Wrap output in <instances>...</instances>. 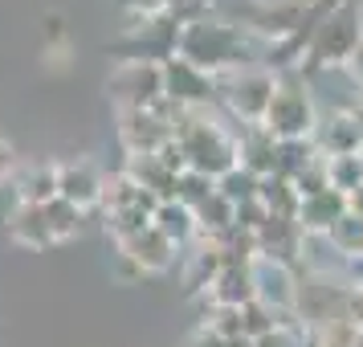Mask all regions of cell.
I'll use <instances>...</instances> for the list:
<instances>
[{"label":"cell","instance_id":"1","mask_svg":"<svg viewBox=\"0 0 363 347\" xmlns=\"http://www.w3.org/2000/svg\"><path fill=\"white\" fill-rule=\"evenodd\" d=\"M176 57L192 62L204 74H237V70H249L257 57V37L249 33L245 25H229V21H192L180 29V45H176Z\"/></svg>","mask_w":363,"mask_h":347},{"label":"cell","instance_id":"2","mask_svg":"<svg viewBox=\"0 0 363 347\" xmlns=\"http://www.w3.org/2000/svg\"><path fill=\"white\" fill-rule=\"evenodd\" d=\"M172 139L180 143L184 160H188V172L220 180L225 172L237 167V139L216 119L204 115V111H184L180 123L172 127Z\"/></svg>","mask_w":363,"mask_h":347},{"label":"cell","instance_id":"3","mask_svg":"<svg viewBox=\"0 0 363 347\" xmlns=\"http://www.w3.org/2000/svg\"><path fill=\"white\" fill-rule=\"evenodd\" d=\"M359 41H363V4L359 0H343V4L314 29L311 45H306V53H302V62H298L294 74L311 78V74H323V70H330V66H347L351 53L359 50Z\"/></svg>","mask_w":363,"mask_h":347},{"label":"cell","instance_id":"4","mask_svg":"<svg viewBox=\"0 0 363 347\" xmlns=\"http://www.w3.org/2000/svg\"><path fill=\"white\" fill-rule=\"evenodd\" d=\"M314 123H318V115H314L306 78H302V74L278 78V90H274V99H269V111H265L262 127L274 135L278 143H286V139H311Z\"/></svg>","mask_w":363,"mask_h":347},{"label":"cell","instance_id":"5","mask_svg":"<svg viewBox=\"0 0 363 347\" xmlns=\"http://www.w3.org/2000/svg\"><path fill=\"white\" fill-rule=\"evenodd\" d=\"M180 29L184 25L167 9V13H160V17H151V21L127 25V37L115 41V45H106V53L118 57V62H155V66H164L167 57H176Z\"/></svg>","mask_w":363,"mask_h":347},{"label":"cell","instance_id":"6","mask_svg":"<svg viewBox=\"0 0 363 347\" xmlns=\"http://www.w3.org/2000/svg\"><path fill=\"white\" fill-rule=\"evenodd\" d=\"M274 90H278V74H269V70H237V74H225V82H220V94L229 102V111L237 119H245L249 127H257L269 111V99H274Z\"/></svg>","mask_w":363,"mask_h":347},{"label":"cell","instance_id":"7","mask_svg":"<svg viewBox=\"0 0 363 347\" xmlns=\"http://www.w3.org/2000/svg\"><path fill=\"white\" fill-rule=\"evenodd\" d=\"M106 90L118 102V111H147L155 99H164V66L118 62V70L106 78Z\"/></svg>","mask_w":363,"mask_h":347},{"label":"cell","instance_id":"8","mask_svg":"<svg viewBox=\"0 0 363 347\" xmlns=\"http://www.w3.org/2000/svg\"><path fill=\"white\" fill-rule=\"evenodd\" d=\"M216 94H220V82L213 74L196 70L184 57H167L164 62V99H172L180 111H204Z\"/></svg>","mask_w":363,"mask_h":347},{"label":"cell","instance_id":"9","mask_svg":"<svg viewBox=\"0 0 363 347\" xmlns=\"http://www.w3.org/2000/svg\"><path fill=\"white\" fill-rule=\"evenodd\" d=\"M253 290H257V302L274 307L278 314H294L298 302V278L290 265L274 262V258H253Z\"/></svg>","mask_w":363,"mask_h":347},{"label":"cell","instance_id":"10","mask_svg":"<svg viewBox=\"0 0 363 347\" xmlns=\"http://www.w3.org/2000/svg\"><path fill=\"white\" fill-rule=\"evenodd\" d=\"M118 139H123L127 155H155L172 139V127H167L164 119H155L151 111H123Z\"/></svg>","mask_w":363,"mask_h":347},{"label":"cell","instance_id":"11","mask_svg":"<svg viewBox=\"0 0 363 347\" xmlns=\"http://www.w3.org/2000/svg\"><path fill=\"white\" fill-rule=\"evenodd\" d=\"M311 143L323 160H330V155H355V151L363 148V135H359V127H355L351 111H335V115L314 123Z\"/></svg>","mask_w":363,"mask_h":347},{"label":"cell","instance_id":"12","mask_svg":"<svg viewBox=\"0 0 363 347\" xmlns=\"http://www.w3.org/2000/svg\"><path fill=\"white\" fill-rule=\"evenodd\" d=\"M102 172L90 160H69V164H57V197L69 200L74 209H90L102 200Z\"/></svg>","mask_w":363,"mask_h":347},{"label":"cell","instance_id":"13","mask_svg":"<svg viewBox=\"0 0 363 347\" xmlns=\"http://www.w3.org/2000/svg\"><path fill=\"white\" fill-rule=\"evenodd\" d=\"M118 249H123V253H127L131 262L143 265V274H164L167 265L176 262V246H172L164 233L155 229V225H147L143 233L127 237V241H123Z\"/></svg>","mask_w":363,"mask_h":347},{"label":"cell","instance_id":"14","mask_svg":"<svg viewBox=\"0 0 363 347\" xmlns=\"http://www.w3.org/2000/svg\"><path fill=\"white\" fill-rule=\"evenodd\" d=\"M343 213H347V197L339 188H327V192L298 204V229H302V237H323Z\"/></svg>","mask_w":363,"mask_h":347},{"label":"cell","instance_id":"15","mask_svg":"<svg viewBox=\"0 0 363 347\" xmlns=\"http://www.w3.org/2000/svg\"><path fill=\"white\" fill-rule=\"evenodd\" d=\"M204 294H208V302H213L216 311H220V307L241 311L245 302L257 298V290H253V270H249V265H225Z\"/></svg>","mask_w":363,"mask_h":347},{"label":"cell","instance_id":"16","mask_svg":"<svg viewBox=\"0 0 363 347\" xmlns=\"http://www.w3.org/2000/svg\"><path fill=\"white\" fill-rule=\"evenodd\" d=\"M9 237L25 249H45L53 246L50 233V216H45V204H17L9 213Z\"/></svg>","mask_w":363,"mask_h":347},{"label":"cell","instance_id":"17","mask_svg":"<svg viewBox=\"0 0 363 347\" xmlns=\"http://www.w3.org/2000/svg\"><path fill=\"white\" fill-rule=\"evenodd\" d=\"M274 160H278V139L265 131L262 123L257 127H249L241 139H237V164L249 167L253 176H274Z\"/></svg>","mask_w":363,"mask_h":347},{"label":"cell","instance_id":"18","mask_svg":"<svg viewBox=\"0 0 363 347\" xmlns=\"http://www.w3.org/2000/svg\"><path fill=\"white\" fill-rule=\"evenodd\" d=\"M13 188H17V204H50L57 197V164H45V160L25 164L17 172Z\"/></svg>","mask_w":363,"mask_h":347},{"label":"cell","instance_id":"19","mask_svg":"<svg viewBox=\"0 0 363 347\" xmlns=\"http://www.w3.org/2000/svg\"><path fill=\"white\" fill-rule=\"evenodd\" d=\"M127 176H131L143 192H151L155 200H176V180H180V176H172V172L160 164V155H131Z\"/></svg>","mask_w":363,"mask_h":347},{"label":"cell","instance_id":"20","mask_svg":"<svg viewBox=\"0 0 363 347\" xmlns=\"http://www.w3.org/2000/svg\"><path fill=\"white\" fill-rule=\"evenodd\" d=\"M151 225L164 233L176 249L188 246L192 237H200V233H196V216H192V209L180 204V200H160V209L151 213Z\"/></svg>","mask_w":363,"mask_h":347},{"label":"cell","instance_id":"21","mask_svg":"<svg viewBox=\"0 0 363 347\" xmlns=\"http://www.w3.org/2000/svg\"><path fill=\"white\" fill-rule=\"evenodd\" d=\"M220 270H225V253H220V246L200 237V249L192 253V265H188V278L184 282H188V290H208Z\"/></svg>","mask_w":363,"mask_h":347},{"label":"cell","instance_id":"22","mask_svg":"<svg viewBox=\"0 0 363 347\" xmlns=\"http://www.w3.org/2000/svg\"><path fill=\"white\" fill-rule=\"evenodd\" d=\"M314 160H318V151H314L311 139H286V143H278L274 176H281V180H294V176H302Z\"/></svg>","mask_w":363,"mask_h":347},{"label":"cell","instance_id":"23","mask_svg":"<svg viewBox=\"0 0 363 347\" xmlns=\"http://www.w3.org/2000/svg\"><path fill=\"white\" fill-rule=\"evenodd\" d=\"M323 237H327L330 249H335L339 258H347V262H351V258H363V221L355 213H343Z\"/></svg>","mask_w":363,"mask_h":347},{"label":"cell","instance_id":"24","mask_svg":"<svg viewBox=\"0 0 363 347\" xmlns=\"http://www.w3.org/2000/svg\"><path fill=\"white\" fill-rule=\"evenodd\" d=\"M192 216H196V233L200 237H220V233L233 229V204L220 197V192H213L204 204H196Z\"/></svg>","mask_w":363,"mask_h":347},{"label":"cell","instance_id":"25","mask_svg":"<svg viewBox=\"0 0 363 347\" xmlns=\"http://www.w3.org/2000/svg\"><path fill=\"white\" fill-rule=\"evenodd\" d=\"M262 204L269 209L274 216H286V221H298V192H294V184L290 180H281V176H265L262 180Z\"/></svg>","mask_w":363,"mask_h":347},{"label":"cell","instance_id":"26","mask_svg":"<svg viewBox=\"0 0 363 347\" xmlns=\"http://www.w3.org/2000/svg\"><path fill=\"white\" fill-rule=\"evenodd\" d=\"M216 192L229 200V204H241V200H253L257 192H262V176H253L249 167H233V172H225L220 180H216Z\"/></svg>","mask_w":363,"mask_h":347},{"label":"cell","instance_id":"27","mask_svg":"<svg viewBox=\"0 0 363 347\" xmlns=\"http://www.w3.org/2000/svg\"><path fill=\"white\" fill-rule=\"evenodd\" d=\"M323 167H327V184L330 188H339V192H355L363 184V164L359 155H330V160H323Z\"/></svg>","mask_w":363,"mask_h":347},{"label":"cell","instance_id":"28","mask_svg":"<svg viewBox=\"0 0 363 347\" xmlns=\"http://www.w3.org/2000/svg\"><path fill=\"white\" fill-rule=\"evenodd\" d=\"M314 331V347H363V327L347 323V319H330Z\"/></svg>","mask_w":363,"mask_h":347},{"label":"cell","instance_id":"29","mask_svg":"<svg viewBox=\"0 0 363 347\" xmlns=\"http://www.w3.org/2000/svg\"><path fill=\"white\" fill-rule=\"evenodd\" d=\"M45 216H50L53 241H69V237L78 233V225H82V209H74V204L62 200V197H53L50 204H45Z\"/></svg>","mask_w":363,"mask_h":347},{"label":"cell","instance_id":"30","mask_svg":"<svg viewBox=\"0 0 363 347\" xmlns=\"http://www.w3.org/2000/svg\"><path fill=\"white\" fill-rule=\"evenodd\" d=\"M151 225V213L147 209H123V213H106V233L115 237V246H123L127 237L143 233Z\"/></svg>","mask_w":363,"mask_h":347},{"label":"cell","instance_id":"31","mask_svg":"<svg viewBox=\"0 0 363 347\" xmlns=\"http://www.w3.org/2000/svg\"><path fill=\"white\" fill-rule=\"evenodd\" d=\"M213 192H216V180L200 176V172H184L180 180H176V200H180V204H188V209L204 204Z\"/></svg>","mask_w":363,"mask_h":347},{"label":"cell","instance_id":"32","mask_svg":"<svg viewBox=\"0 0 363 347\" xmlns=\"http://www.w3.org/2000/svg\"><path fill=\"white\" fill-rule=\"evenodd\" d=\"M302 335H306V323L294 319V323H281V327L265 331L253 339V347H302Z\"/></svg>","mask_w":363,"mask_h":347},{"label":"cell","instance_id":"33","mask_svg":"<svg viewBox=\"0 0 363 347\" xmlns=\"http://www.w3.org/2000/svg\"><path fill=\"white\" fill-rule=\"evenodd\" d=\"M265 216H269V209L262 204V197L233 204V225H237V229H245V233H253V237H257V229L265 225Z\"/></svg>","mask_w":363,"mask_h":347},{"label":"cell","instance_id":"34","mask_svg":"<svg viewBox=\"0 0 363 347\" xmlns=\"http://www.w3.org/2000/svg\"><path fill=\"white\" fill-rule=\"evenodd\" d=\"M290 184H294L298 200H311V197H318V192H327L330 184H327V167H323V155H318V160H314V164L302 172V176H294Z\"/></svg>","mask_w":363,"mask_h":347},{"label":"cell","instance_id":"35","mask_svg":"<svg viewBox=\"0 0 363 347\" xmlns=\"http://www.w3.org/2000/svg\"><path fill=\"white\" fill-rule=\"evenodd\" d=\"M208 327H213L220 339H237V335H241V311H229V307H220V311H213Z\"/></svg>","mask_w":363,"mask_h":347},{"label":"cell","instance_id":"36","mask_svg":"<svg viewBox=\"0 0 363 347\" xmlns=\"http://www.w3.org/2000/svg\"><path fill=\"white\" fill-rule=\"evenodd\" d=\"M127 13H131V25H139V21H151L160 17V13H167V0H118Z\"/></svg>","mask_w":363,"mask_h":347},{"label":"cell","instance_id":"37","mask_svg":"<svg viewBox=\"0 0 363 347\" xmlns=\"http://www.w3.org/2000/svg\"><path fill=\"white\" fill-rule=\"evenodd\" d=\"M115 278H118V282H143L147 274H143V265L131 262L123 249H115Z\"/></svg>","mask_w":363,"mask_h":347},{"label":"cell","instance_id":"38","mask_svg":"<svg viewBox=\"0 0 363 347\" xmlns=\"http://www.w3.org/2000/svg\"><path fill=\"white\" fill-rule=\"evenodd\" d=\"M184 347H225V339H220V335H216L208 323H200V327L192 331L188 339H184Z\"/></svg>","mask_w":363,"mask_h":347},{"label":"cell","instance_id":"39","mask_svg":"<svg viewBox=\"0 0 363 347\" xmlns=\"http://www.w3.org/2000/svg\"><path fill=\"white\" fill-rule=\"evenodd\" d=\"M45 37H50V41H66V25H62V17H45Z\"/></svg>","mask_w":363,"mask_h":347},{"label":"cell","instance_id":"40","mask_svg":"<svg viewBox=\"0 0 363 347\" xmlns=\"http://www.w3.org/2000/svg\"><path fill=\"white\" fill-rule=\"evenodd\" d=\"M347 213H355L363 221V184L355 188V192H347Z\"/></svg>","mask_w":363,"mask_h":347},{"label":"cell","instance_id":"41","mask_svg":"<svg viewBox=\"0 0 363 347\" xmlns=\"http://www.w3.org/2000/svg\"><path fill=\"white\" fill-rule=\"evenodd\" d=\"M347 70H351V74H355V82L363 86V41H359V50L351 53V62H347Z\"/></svg>","mask_w":363,"mask_h":347},{"label":"cell","instance_id":"42","mask_svg":"<svg viewBox=\"0 0 363 347\" xmlns=\"http://www.w3.org/2000/svg\"><path fill=\"white\" fill-rule=\"evenodd\" d=\"M9 172H13V151H9V143H4V139H0V180H4Z\"/></svg>","mask_w":363,"mask_h":347},{"label":"cell","instance_id":"43","mask_svg":"<svg viewBox=\"0 0 363 347\" xmlns=\"http://www.w3.org/2000/svg\"><path fill=\"white\" fill-rule=\"evenodd\" d=\"M225 347H253V339H245V335H237V339H225Z\"/></svg>","mask_w":363,"mask_h":347},{"label":"cell","instance_id":"44","mask_svg":"<svg viewBox=\"0 0 363 347\" xmlns=\"http://www.w3.org/2000/svg\"><path fill=\"white\" fill-rule=\"evenodd\" d=\"M351 119H355V127H359V135H363V102L355 106V111H351Z\"/></svg>","mask_w":363,"mask_h":347},{"label":"cell","instance_id":"45","mask_svg":"<svg viewBox=\"0 0 363 347\" xmlns=\"http://www.w3.org/2000/svg\"><path fill=\"white\" fill-rule=\"evenodd\" d=\"M355 155H359V164H363V148H359V151H355Z\"/></svg>","mask_w":363,"mask_h":347},{"label":"cell","instance_id":"46","mask_svg":"<svg viewBox=\"0 0 363 347\" xmlns=\"http://www.w3.org/2000/svg\"><path fill=\"white\" fill-rule=\"evenodd\" d=\"M355 290H363V286H355Z\"/></svg>","mask_w":363,"mask_h":347}]
</instances>
